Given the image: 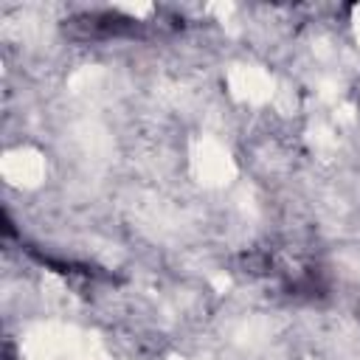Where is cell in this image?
I'll use <instances>...</instances> for the list:
<instances>
[{
  "mask_svg": "<svg viewBox=\"0 0 360 360\" xmlns=\"http://www.w3.org/2000/svg\"><path fill=\"white\" fill-rule=\"evenodd\" d=\"M70 25L84 39H110V37L135 34L138 20H129L118 11H87V14H79Z\"/></svg>",
  "mask_w": 360,
  "mask_h": 360,
  "instance_id": "obj_1",
  "label": "cell"
}]
</instances>
